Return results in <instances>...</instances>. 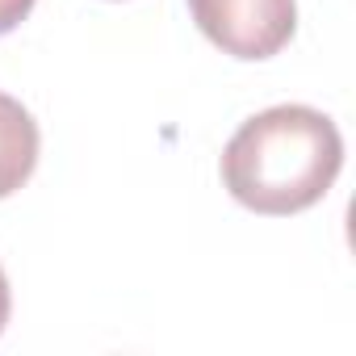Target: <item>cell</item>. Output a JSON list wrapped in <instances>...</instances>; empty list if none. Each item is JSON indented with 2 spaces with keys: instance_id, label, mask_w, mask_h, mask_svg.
<instances>
[{
  "instance_id": "cell-1",
  "label": "cell",
  "mask_w": 356,
  "mask_h": 356,
  "mask_svg": "<svg viewBox=\"0 0 356 356\" xmlns=\"http://www.w3.org/2000/svg\"><path fill=\"white\" fill-rule=\"evenodd\" d=\"M343 168L339 126L310 105H273L248 118L222 147L227 193L268 218L302 214L327 197Z\"/></svg>"
},
{
  "instance_id": "cell-2",
  "label": "cell",
  "mask_w": 356,
  "mask_h": 356,
  "mask_svg": "<svg viewBox=\"0 0 356 356\" xmlns=\"http://www.w3.org/2000/svg\"><path fill=\"white\" fill-rule=\"evenodd\" d=\"M197 30L231 59H273L298 30V0H189Z\"/></svg>"
},
{
  "instance_id": "cell-3",
  "label": "cell",
  "mask_w": 356,
  "mask_h": 356,
  "mask_svg": "<svg viewBox=\"0 0 356 356\" xmlns=\"http://www.w3.org/2000/svg\"><path fill=\"white\" fill-rule=\"evenodd\" d=\"M38 151H42V134L34 113L17 97L0 92V202L13 197L34 176Z\"/></svg>"
},
{
  "instance_id": "cell-4",
  "label": "cell",
  "mask_w": 356,
  "mask_h": 356,
  "mask_svg": "<svg viewBox=\"0 0 356 356\" xmlns=\"http://www.w3.org/2000/svg\"><path fill=\"white\" fill-rule=\"evenodd\" d=\"M30 13H34V0H0V34L17 30Z\"/></svg>"
},
{
  "instance_id": "cell-5",
  "label": "cell",
  "mask_w": 356,
  "mask_h": 356,
  "mask_svg": "<svg viewBox=\"0 0 356 356\" xmlns=\"http://www.w3.org/2000/svg\"><path fill=\"white\" fill-rule=\"evenodd\" d=\"M9 310H13V293H9V277H5V268H0V331H5V323H9Z\"/></svg>"
}]
</instances>
